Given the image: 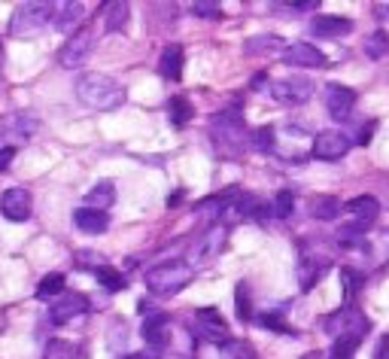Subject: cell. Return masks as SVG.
<instances>
[{"label": "cell", "mask_w": 389, "mask_h": 359, "mask_svg": "<svg viewBox=\"0 0 389 359\" xmlns=\"http://www.w3.org/2000/svg\"><path fill=\"white\" fill-rule=\"evenodd\" d=\"M76 98L91 110H119L125 104V89L112 76L86 74L76 79Z\"/></svg>", "instance_id": "6da1fadb"}, {"label": "cell", "mask_w": 389, "mask_h": 359, "mask_svg": "<svg viewBox=\"0 0 389 359\" xmlns=\"http://www.w3.org/2000/svg\"><path fill=\"white\" fill-rule=\"evenodd\" d=\"M55 4H22L9 18V34L16 37H34L55 18Z\"/></svg>", "instance_id": "7a4b0ae2"}, {"label": "cell", "mask_w": 389, "mask_h": 359, "mask_svg": "<svg viewBox=\"0 0 389 359\" xmlns=\"http://www.w3.org/2000/svg\"><path fill=\"white\" fill-rule=\"evenodd\" d=\"M189 280H192V265H186V262H168V265H158V268L146 271L149 292H158V295L180 292Z\"/></svg>", "instance_id": "3957f363"}, {"label": "cell", "mask_w": 389, "mask_h": 359, "mask_svg": "<svg viewBox=\"0 0 389 359\" xmlns=\"http://www.w3.org/2000/svg\"><path fill=\"white\" fill-rule=\"evenodd\" d=\"M368 317L359 311V307H353V304H347L341 307L337 314H332L329 320H325V332H329L335 341L337 338H353V341H362V338L368 335Z\"/></svg>", "instance_id": "277c9868"}, {"label": "cell", "mask_w": 389, "mask_h": 359, "mask_svg": "<svg viewBox=\"0 0 389 359\" xmlns=\"http://www.w3.org/2000/svg\"><path fill=\"white\" fill-rule=\"evenodd\" d=\"M271 95L283 107H298V104H304V101H310L313 83L307 76H283L271 86Z\"/></svg>", "instance_id": "5b68a950"}, {"label": "cell", "mask_w": 389, "mask_h": 359, "mask_svg": "<svg viewBox=\"0 0 389 359\" xmlns=\"http://www.w3.org/2000/svg\"><path fill=\"white\" fill-rule=\"evenodd\" d=\"M91 49H95V30L91 28H79L70 34V40L64 46H61V52H58V61H61V67H79V64H86V58L91 55Z\"/></svg>", "instance_id": "8992f818"}, {"label": "cell", "mask_w": 389, "mask_h": 359, "mask_svg": "<svg viewBox=\"0 0 389 359\" xmlns=\"http://www.w3.org/2000/svg\"><path fill=\"white\" fill-rule=\"evenodd\" d=\"M192 332L198 335L201 341H210V344H225V341H228V326H225L219 311H213V307H204V311L194 314Z\"/></svg>", "instance_id": "52a82bcc"}, {"label": "cell", "mask_w": 389, "mask_h": 359, "mask_svg": "<svg viewBox=\"0 0 389 359\" xmlns=\"http://www.w3.org/2000/svg\"><path fill=\"white\" fill-rule=\"evenodd\" d=\"M350 147L353 143L344 131H323V135H316V140H313V156L320 161H337L350 152Z\"/></svg>", "instance_id": "ba28073f"}, {"label": "cell", "mask_w": 389, "mask_h": 359, "mask_svg": "<svg viewBox=\"0 0 389 359\" xmlns=\"http://www.w3.org/2000/svg\"><path fill=\"white\" fill-rule=\"evenodd\" d=\"M225 234H228V229H225L222 222H219V225H213V229H207V234H204V238L192 247L189 262H192V265H204V262H210L213 256H216V253L222 250Z\"/></svg>", "instance_id": "9c48e42d"}, {"label": "cell", "mask_w": 389, "mask_h": 359, "mask_svg": "<svg viewBox=\"0 0 389 359\" xmlns=\"http://www.w3.org/2000/svg\"><path fill=\"white\" fill-rule=\"evenodd\" d=\"M0 213L9 222H25L30 217V192L28 189H6L4 198H0Z\"/></svg>", "instance_id": "30bf717a"}, {"label": "cell", "mask_w": 389, "mask_h": 359, "mask_svg": "<svg viewBox=\"0 0 389 359\" xmlns=\"http://www.w3.org/2000/svg\"><path fill=\"white\" fill-rule=\"evenodd\" d=\"M88 311V299L79 292H67V295H58V302H52V311H49V317H52V323H70L74 317L86 314Z\"/></svg>", "instance_id": "8fae6325"}, {"label": "cell", "mask_w": 389, "mask_h": 359, "mask_svg": "<svg viewBox=\"0 0 389 359\" xmlns=\"http://www.w3.org/2000/svg\"><path fill=\"white\" fill-rule=\"evenodd\" d=\"M353 104H356V91L347 89V86H332L325 91V107H329V116L344 122L347 116L353 113Z\"/></svg>", "instance_id": "7c38bea8"}, {"label": "cell", "mask_w": 389, "mask_h": 359, "mask_svg": "<svg viewBox=\"0 0 389 359\" xmlns=\"http://www.w3.org/2000/svg\"><path fill=\"white\" fill-rule=\"evenodd\" d=\"M283 61L286 64H292V67H323L325 55L310 43H292V46H286Z\"/></svg>", "instance_id": "4fadbf2b"}, {"label": "cell", "mask_w": 389, "mask_h": 359, "mask_svg": "<svg viewBox=\"0 0 389 359\" xmlns=\"http://www.w3.org/2000/svg\"><path fill=\"white\" fill-rule=\"evenodd\" d=\"M143 338L149 347H165L170 338V317L168 314H152L143 323Z\"/></svg>", "instance_id": "5bb4252c"}, {"label": "cell", "mask_w": 389, "mask_h": 359, "mask_svg": "<svg viewBox=\"0 0 389 359\" xmlns=\"http://www.w3.org/2000/svg\"><path fill=\"white\" fill-rule=\"evenodd\" d=\"M74 222H76V229L86 232V234H104L107 225H110V217L104 210H95V207H79L74 213Z\"/></svg>", "instance_id": "9a60e30c"}, {"label": "cell", "mask_w": 389, "mask_h": 359, "mask_svg": "<svg viewBox=\"0 0 389 359\" xmlns=\"http://www.w3.org/2000/svg\"><path fill=\"white\" fill-rule=\"evenodd\" d=\"M310 30L320 37H344L353 30V22L350 18H341V16H316Z\"/></svg>", "instance_id": "2e32d148"}, {"label": "cell", "mask_w": 389, "mask_h": 359, "mask_svg": "<svg viewBox=\"0 0 389 359\" xmlns=\"http://www.w3.org/2000/svg\"><path fill=\"white\" fill-rule=\"evenodd\" d=\"M158 74L165 79H173V83L182 76V49L177 43L165 46V52H161V58H158Z\"/></svg>", "instance_id": "e0dca14e"}, {"label": "cell", "mask_w": 389, "mask_h": 359, "mask_svg": "<svg viewBox=\"0 0 389 359\" xmlns=\"http://www.w3.org/2000/svg\"><path fill=\"white\" fill-rule=\"evenodd\" d=\"M347 213L365 225V222H371L377 213H381V201H377L374 195H356L353 201H347Z\"/></svg>", "instance_id": "ac0fdd59"}, {"label": "cell", "mask_w": 389, "mask_h": 359, "mask_svg": "<svg viewBox=\"0 0 389 359\" xmlns=\"http://www.w3.org/2000/svg\"><path fill=\"white\" fill-rule=\"evenodd\" d=\"M112 201H116V186H112L110 180H100L98 186L86 195V207H95V210H104V213Z\"/></svg>", "instance_id": "d6986e66"}, {"label": "cell", "mask_w": 389, "mask_h": 359, "mask_svg": "<svg viewBox=\"0 0 389 359\" xmlns=\"http://www.w3.org/2000/svg\"><path fill=\"white\" fill-rule=\"evenodd\" d=\"M337 213H341V201L335 195H316L310 201V217L313 220H323V222H332Z\"/></svg>", "instance_id": "ffe728a7"}, {"label": "cell", "mask_w": 389, "mask_h": 359, "mask_svg": "<svg viewBox=\"0 0 389 359\" xmlns=\"http://www.w3.org/2000/svg\"><path fill=\"white\" fill-rule=\"evenodd\" d=\"M83 16H86V6H83V4H61V6L55 9L52 25H55L58 30H70Z\"/></svg>", "instance_id": "44dd1931"}, {"label": "cell", "mask_w": 389, "mask_h": 359, "mask_svg": "<svg viewBox=\"0 0 389 359\" xmlns=\"http://www.w3.org/2000/svg\"><path fill=\"white\" fill-rule=\"evenodd\" d=\"M365 55L374 58V61H381V58L389 55V34H386V30H374V34L365 40Z\"/></svg>", "instance_id": "7402d4cb"}, {"label": "cell", "mask_w": 389, "mask_h": 359, "mask_svg": "<svg viewBox=\"0 0 389 359\" xmlns=\"http://www.w3.org/2000/svg\"><path fill=\"white\" fill-rule=\"evenodd\" d=\"M128 22V4H107L104 6V28L107 30H122Z\"/></svg>", "instance_id": "603a6c76"}, {"label": "cell", "mask_w": 389, "mask_h": 359, "mask_svg": "<svg viewBox=\"0 0 389 359\" xmlns=\"http://www.w3.org/2000/svg\"><path fill=\"white\" fill-rule=\"evenodd\" d=\"M37 295L40 299H58V295H64V274H46L37 286Z\"/></svg>", "instance_id": "cb8c5ba5"}, {"label": "cell", "mask_w": 389, "mask_h": 359, "mask_svg": "<svg viewBox=\"0 0 389 359\" xmlns=\"http://www.w3.org/2000/svg\"><path fill=\"white\" fill-rule=\"evenodd\" d=\"M95 277H98V283L104 286V290L110 292H119V290H125V277H122L116 268H107V265H100V268H95Z\"/></svg>", "instance_id": "d4e9b609"}, {"label": "cell", "mask_w": 389, "mask_h": 359, "mask_svg": "<svg viewBox=\"0 0 389 359\" xmlns=\"http://www.w3.org/2000/svg\"><path fill=\"white\" fill-rule=\"evenodd\" d=\"M325 268H329V262H320V265H316V262H310V259H304L301 268H298V274H301V290H310V286L320 280V274H323Z\"/></svg>", "instance_id": "484cf974"}, {"label": "cell", "mask_w": 389, "mask_h": 359, "mask_svg": "<svg viewBox=\"0 0 389 359\" xmlns=\"http://www.w3.org/2000/svg\"><path fill=\"white\" fill-rule=\"evenodd\" d=\"M43 359H76V347L70 341H49Z\"/></svg>", "instance_id": "4316f807"}, {"label": "cell", "mask_w": 389, "mask_h": 359, "mask_svg": "<svg viewBox=\"0 0 389 359\" xmlns=\"http://www.w3.org/2000/svg\"><path fill=\"white\" fill-rule=\"evenodd\" d=\"M219 353H222V359H255L252 351H250V344H243V341H231V338L222 344V351H219Z\"/></svg>", "instance_id": "83f0119b"}, {"label": "cell", "mask_w": 389, "mask_h": 359, "mask_svg": "<svg viewBox=\"0 0 389 359\" xmlns=\"http://www.w3.org/2000/svg\"><path fill=\"white\" fill-rule=\"evenodd\" d=\"M192 119V107L186 98H173L170 101V122L173 125H186V122Z\"/></svg>", "instance_id": "f1b7e54d"}, {"label": "cell", "mask_w": 389, "mask_h": 359, "mask_svg": "<svg viewBox=\"0 0 389 359\" xmlns=\"http://www.w3.org/2000/svg\"><path fill=\"white\" fill-rule=\"evenodd\" d=\"M274 140H277V137H274V128H268V125L252 131V147L259 149V152H268V149H274Z\"/></svg>", "instance_id": "f546056e"}, {"label": "cell", "mask_w": 389, "mask_h": 359, "mask_svg": "<svg viewBox=\"0 0 389 359\" xmlns=\"http://www.w3.org/2000/svg\"><path fill=\"white\" fill-rule=\"evenodd\" d=\"M341 283H344V295H347V299H353L356 290H359V286L365 283V277H359L353 268H344V271H341Z\"/></svg>", "instance_id": "4dcf8cb0"}, {"label": "cell", "mask_w": 389, "mask_h": 359, "mask_svg": "<svg viewBox=\"0 0 389 359\" xmlns=\"http://www.w3.org/2000/svg\"><path fill=\"white\" fill-rule=\"evenodd\" d=\"M192 16H201V18H219L222 9L219 4H213V0H194L192 4Z\"/></svg>", "instance_id": "1f68e13d"}, {"label": "cell", "mask_w": 389, "mask_h": 359, "mask_svg": "<svg viewBox=\"0 0 389 359\" xmlns=\"http://www.w3.org/2000/svg\"><path fill=\"white\" fill-rule=\"evenodd\" d=\"M292 207H295V198H292V192L289 189H283L280 195H277V201H274V213H277L280 220H286L292 213Z\"/></svg>", "instance_id": "d6a6232c"}, {"label": "cell", "mask_w": 389, "mask_h": 359, "mask_svg": "<svg viewBox=\"0 0 389 359\" xmlns=\"http://www.w3.org/2000/svg\"><path fill=\"white\" fill-rule=\"evenodd\" d=\"M356 347H359V341H353V338H337V341H335V353H332V359H353Z\"/></svg>", "instance_id": "836d02e7"}, {"label": "cell", "mask_w": 389, "mask_h": 359, "mask_svg": "<svg viewBox=\"0 0 389 359\" xmlns=\"http://www.w3.org/2000/svg\"><path fill=\"white\" fill-rule=\"evenodd\" d=\"M259 326H262V329H274V332H289L280 314H262L259 317Z\"/></svg>", "instance_id": "e575fe53"}, {"label": "cell", "mask_w": 389, "mask_h": 359, "mask_svg": "<svg viewBox=\"0 0 389 359\" xmlns=\"http://www.w3.org/2000/svg\"><path fill=\"white\" fill-rule=\"evenodd\" d=\"M238 317L240 320H250L252 317V307H250V299H247V290L238 286Z\"/></svg>", "instance_id": "d590c367"}, {"label": "cell", "mask_w": 389, "mask_h": 359, "mask_svg": "<svg viewBox=\"0 0 389 359\" xmlns=\"http://www.w3.org/2000/svg\"><path fill=\"white\" fill-rule=\"evenodd\" d=\"M13 159H16V147H4V149H0V171H6L9 165H13Z\"/></svg>", "instance_id": "8d00e7d4"}, {"label": "cell", "mask_w": 389, "mask_h": 359, "mask_svg": "<svg viewBox=\"0 0 389 359\" xmlns=\"http://www.w3.org/2000/svg\"><path fill=\"white\" fill-rule=\"evenodd\" d=\"M377 359H389V335L381 338V347H377Z\"/></svg>", "instance_id": "74e56055"}, {"label": "cell", "mask_w": 389, "mask_h": 359, "mask_svg": "<svg viewBox=\"0 0 389 359\" xmlns=\"http://www.w3.org/2000/svg\"><path fill=\"white\" fill-rule=\"evenodd\" d=\"M119 359H158L156 351H146V353H125V356H119Z\"/></svg>", "instance_id": "f35d334b"}, {"label": "cell", "mask_w": 389, "mask_h": 359, "mask_svg": "<svg viewBox=\"0 0 389 359\" xmlns=\"http://www.w3.org/2000/svg\"><path fill=\"white\" fill-rule=\"evenodd\" d=\"M374 16L381 18V22H389V6L386 4H381V6H374Z\"/></svg>", "instance_id": "ab89813d"}, {"label": "cell", "mask_w": 389, "mask_h": 359, "mask_svg": "<svg viewBox=\"0 0 389 359\" xmlns=\"http://www.w3.org/2000/svg\"><path fill=\"white\" fill-rule=\"evenodd\" d=\"M371 131H374V122H368V128H362V135H359V143L371 140Z\"/></svg>", "instance_id": "60d3db41"}, {"label": "cell", "mask_w": 389, "mask_h": 359, "mask_svg": "<svg viewBox=\"0 0 389 359\" xmlns=\"http://www.w3.org/2000/svg\"><path fill=\"white\" fill-rule=\"evenodd\" d=\"M301 359H325L323 353H307V356H301Z\"/></svg>", "instance_id": "b9f144b4"}, {"label": "cell", "mask_w": 389, "mask_h": 359, "mask_svg": "<svg viewBox=\"0 0 389 359\" xmlns=\"http://www.w3.org/2000/svg\"><path fill=\"white\" fill-rule=\"evenodd\" d=\"M168 359H186V356H168Z\"/></svg>", "instance_id": "7bdbcfd3"}]
</instances>
